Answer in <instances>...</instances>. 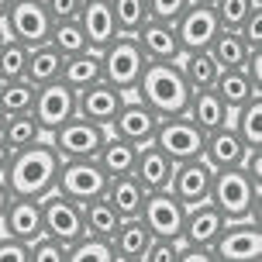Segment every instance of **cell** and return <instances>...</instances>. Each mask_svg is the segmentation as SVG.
I'll use <instances>...</instances> for the list:
<instances>
[{"instance_id": "1", "label": "cell", "mask_w": 262, "mask_h": 262, "mask_svg": "<svg viewBox=\"0 0 262 262\" xmlns=\"http://www.w3.org/2000/svg\"><path fill=\"white\" fill-rule=\"evenodd\" d=\"M59 152L52 148L49 138H38L35 145H25L11 152L7 169H4V183L11 190V196H41L55 190V176H59Z\"/></svg>"}, {"instance_id": "2", "label": "cell", "mask_w": 262, "mask_h": 262, "mask_svg": "<svg viewBox=\"0 0 262 262\" xmlns=\"http://www.w3.org/2000/svg\"><path fill=\"white\" fill-rule=\"evenodd\" d=\"M131 93L138 100H145L159 118L183 114L186 100H190V86H186V79L176 62H145L142 76H138Z\"/></svg>"}, {"instance_id": "3", "label": "cell", "mask_w": 262, "mask_h": 262, "mask_svg": "<svg viewBox=\"0 0 262 262\" xmlns=\"http://www.w3.org/2000/svg\"><path fill=\"white\" fill-rule=\"evenodd\" d=\"M207 200L228 221H235V217H255L259 221V180H252L242 166L214 169V183H210Z\"/></svg>"}, {"instance_id": "4", "label": "cell", "mask_w": 262, "mask_h": 262, "mask_svg": "<svg viewBox=\"0 0 262 262\" xmlns=\"http://www.w3.org/2000/svg\"><path fill=\"white\" fill-rule=\"evenodd\" d=\"M145 62H148V59H145L142 45L135 41V35H124V31L100 49V73H104V79L114 83V86L124 90V93L135 90V83H138V76H142Z\"/></svg>"}, {"instance_id": "5", "label": "cell", "mask_w": 262, "mask_h": 262, "mask_svg": "<svg viewBox=\"0 0 262 262\" xmlns=\"http://www.w3.org/2000/svg\"><path fill=\"white\" fill-rule=\"evenodd\" d=\"M52 14L45 7V0H11V7L4 14V35H11L14 41H21L28 49H35L41 41H49V31H52Z\"/></svg>"}, {"instance_id": "6", "label": "cell", "mask_w": 262, "mask_h": 262, "mask_svg": "<svg viewBox=\"0 0 262 262\" xmlns=\"http://www.w3.org/2000/svg\"><path fill=\"white\" fill-rule=\"evenodd\" d=\"M45 138L52 142V148L59 152V159H93L97 152H100L104 138H107V128L104 124H93V121H86V118H79V114H73V118L62 121L55 131H49Z\"/></svg>"}, {"instance_id": "7", "label": "cell", "mask_w": 262, "mask_h": 262, "mask_svg": "<svg viewBox=\"0 0 262 262\" xmlns=\"http://www.w3.org/2000/svg\"><path fill=\"white\" fill-rule=\"evenodd\" d=\"M107 172L100 169L97 156L93 159H62L59 162V176H55V190L76 204H86L93 196H104Z\"/></svg>"}, {"instance_id": "8", "label": "cell", "mask_w": 262, "mask_h": 262, "mask_svg": "<svg viewBox=\"0 0 262 262\" xmlns=\"http://www.w3.org/2000/svg\"><path fill=\"white\" fill-rule=\"evenodd\" d=\"M214 259L221 262H255L262 255V231L255 217H235L224 221L221 235L214 238Z\"/></svg>"}, {"instance_id": "9", "label": "cell", "mask_w": 262, "mask_h": 262, "mask_svg": "<svg viewBox=\"0 0 262 262\" xmlns=\"http://www.w3.org/2000/svg\"><path fill=\"white\" fill-rule=\"evenodd\" d=\"M204 138H207V131H200L186 114H172V118H159V128H156L152 142L172 162H183V159L204 156Z\"/></svg>"}, {"instance_id": "10", "label": "cell", "mask_w": 262, "mask_h": 262, "mask_svg": "<svg viewBox=\"0 0 262 262\" xmlns=\"http://www.w3.org/2000/svg\"><path fill=\"white\" fill-rule=\"evenodd\" d=\"M138 217L145 221V228L152 231V238H176L183 235V217H186V207L166 190H145V200H142V210Z\"/></svg>"}, {"instance_id": "11", "label": "cell", "mask_w": 262, "mask_h": 262, "mask_svg": "<svg viewBox=\"0 0 262 262\" xmlns=\"http://www.w3.org/2000/svg\"><path fill=\"white\" fill-rule=\"evenodd\" d=\"M31 114H35V121H38V128L49 135V131H55L62 121H69L73 114H76V90L66 86L62 79L41 83L38 90H35Z\"/></svg>"}, {"instance_id": "12", "label": "cell", "mask_w": 262, "mask_h": 262, "mask_svg": "<svg viewBox=\"0 0 262 262\" xmlns=\"http://www.w3.org/2000/svg\"><path fill=\"white\" fill-rule=\"evenodd\" d=\"M210 183H214V166H210L204 156L196 159H183L172 166V180H169V193L183 204V207H193L200 200L210 196Z\"/></svg>"}, {"instance_id": "13", "label": "cell", "mask_w": 262, "mask_h": 262, "mask_svg": "<svg viewBox=\"0 0 262 262\" xmlns=\"http://www.w3.org/2000/svg\"><path fill=\"white\" fill-rule=\"evenodd\" d=\"M41 228L45 235L59 238V242H76L83 235V214H79V204L62 196L59 190H49L41 196Z\"/></svg>"}, {"instance_id": "14", "label": "cell", "mask_w": 262, "mask_h": 262, "mask_svg": "<svg viewBox=\"0 0 262 262\" xmlns=\"http://www.w3.org/2000/svg\"><path fill=\"white\" fill-rule=\"evenodd\" d=\"M156 128H159L156 111L145 100H138V97H124V104L118 107V114H114L107 131H114V135H121V138H128L131 145L142 148V145H148L156 138Z\"/></svg>"}, {"instance_id": "15", "label": "cell", "mask_w": 262, "mask_h": 262, "mask_svg": "<svg viewBox=\"0 0 262 262\" xmlns=\"http://www.w3.org/2000/svg\"><path fill=\"white\" fill-rule=\"evenodd\" d=\"M124 97H128V93L118 90L114 83L97 79V83H90V86L76 90V114L86 118V121H93V124L111 128V121H114V114H118V107L124 104Z\"/></svg>"}, {"instance_id": "16", "label": "cell", "mask_w": 262, "mask_h": 262, "mask_svg": "<svg viewBox=\"0 0 262 262\" xmlns=\"http://www.w3.org/2000/svg\"><path fill=\"white\" fill-rule=\"evenodd\" d=\"M217 14L210 4H190L180 17H176V35H180V45L183 52H196V49H207L210 38L217 35Z\"/></svg>"}, {"instance_id": "17", "label": "cell", "mask_w": 262, "mask_h": 262, "mask_svg": "<svg viewBox=\"0 0 262 262\" xmlns=\"http://www.w3.org/2000/svg\"><path fill=\"white\" fill-rule=\"evenodd\" d=\"M0 231L17 242H35L45 231L41 228V200L35 196H11L0 214Z\"/></svg>"}, {"instance_id": "18", "label": "cell", "mask_w": 262, "mask_h": 262, "mask_svg": "<svg viewBox=\"0 0 262 262\" xmlns=\"http://www.w3.org/2000/svg\"><path fill=\"white\" fill-rule=\"evenodd\" d=\"M135 41L142 45V52L148 62H176L183 55V45H180V35H176V25L169 21H156L148 17L138 31H135Z\"/></svg>"}, {"instance_id": "19", "label": "cell", "mask_w": 262, "mask_h": 262, "mask_svg": "<svg viewBox=\"0 0 262 262\" xmlns=\"http://www.w3.org/2000/svg\"><path fill=\"white\" fill-rule=\"evenodd\" d=\"M76 21L83 28V35H86V45L97 49V52L104 49L107 41H114L121 35L118 21H114V11H111V0H83Z\"/></svg>"}, {"instance_id": "20", "label": "cell", "mask_w": 262, "mask_h": 262, "mask_svg": "<svg viewBox=\"0 0 262 262\" xmlns=\"http://www.w3.org/2000/svg\"><path fill=\"white\" fill-rule=\"evenodd\" d=\"M172 162L156 142H148L138 148V156H135V166H131V176L145 186V190H166L172 180Z\"/></svg>"}, {"instance_id": "21", "label": "cell", "mask_w": 262, "mask_h": 262, "mask_svg": "<svg viewBox=\"0 0 262 262\" xmlns=\"http://www.w3.org/2000/svg\"><path fill=\"white\" fill-rule=\"evenodd\" d=\"M224 221H228V217H224L210 200H200L193 207H186L183 235L180 238H183V242H193V245H214V238L221 235Z\"/></svg>"}, {"instance_id": "22", "label": "cell", "mask_w": 262, "mask_h": 262, "mask_svg": "<svg viewBox=\"0 0 262 262\" xmlns=\"http://www.w3.org/2000/svg\"><path fill=\"white\" fill-rule=\"evenodd\" d=\"M245 142L238 138V131L231 124H221V128L207 131L204 138V159H207L214 169H231V166H242L245 159Z\"/></svg>"}, {"instance_id": "23", "label": "cell", "mask_w": 262, "mask_h": 262, "mask_svg": "<svg viewBox=\"0 0 262 262\" xmlns=\"http://www.w3.org/2000/svg\"><path fill=\"white\" fill-rule=\"evenodd\" d=\"M186 118L193 121L200 131H214L221 128V124H231V111L224 104L217 90L207 86V90H190V100H186Z\"/></svg>"}, {"instance_id": "24", "label": "cell", "mask_w": 262, "mask_h": 262, "mask_svg": "<svg viewBox=\"0 0 262 262\" xmlns=\"http://www.w3.org/2000/svg\"><path fill=\"white\" fill-rule=\"evenodd\" d=\"M148 242H152V231L145 228L142 217H121V224L114 228V235H111L114 259H124V262H142Z\"/></svg>"}, {"instance_id": "25", "label": "cell", "mask_w": 262, "mask_h": 262, "mask_svg": "<svg viewBox=\"0 0 262 262\" xmlns=\"http://www.w3.org/2000/svg\"><path fill=\"white\" fill-rule=\"evenodd\" d=\"M104 200L111 207L118 210L121 217H138V210H142V200H145V186L124 172V176H111L104 186Z\"/></svg>"}, {"instance_id": "26", "label": "cell", "mask_w": 262, "mask_h": 262, "mask_svg": "<svg viewBox=\"0 0 262 262\" xmlns=\"http://www.w3.org/2000/svg\"><path fill=\"white\" fill-rule=\"evenodd\" d=\"M66 86H73V90H83V86H90L97 79H104L100 73V52L97 49H83L76 55H62V73H59Z\"/></svg>"}, {"instance_id": "27", "label": "cell", "mask_w": 262, "mask_h": 262, "mask_svg": "<svg viewBox=\"0 0 262 262\" xmlns=\"http://www.w3.org/2000/svg\"><path fill=\"white\" fill-rule=\"evenodd\" d=\"M135 156H138V145H131L128 138H121V135H114V131H107L104 145H100V152H97V162H100V169H104L107 180H111V176L131 172Z\"/></svg>"}, {"instance_id": "28", "label": "cell", "mask_w": 262, "mask_h": 262, "mask_svg": "<svg viewBox=\"0 0 262 262\" xmlns=\"http://www.w3.org/2000/svg\"><path fill=\"white\" fill-rule=\"evenodd\" d=\"M176 66H180V73H183L190 90H207V86H214V79H217V73H221V66L214 62V55H210L207 49L183 52L180 59H176Z\"/></svg>"}, {"instance_id": "29", "label": "cell", "mask_w": 262, "mask_h": 262, "mask_svg": "<svg viewBox=\"0 0 262 262\" xmlns=\"http://www.w3.org/2000/svg\"><path fill=\"white\" fill-rule=\"evenodd\" d=\"M59 73H62V52H59L55 45L41 41V45H35V49H28L25 79H31L35 86H41V83L59 79Z\"/></svg>"}, {"instance_id": "30", "label": "cell", "mask_w": 262, "mask_h": 262, "mask_svg": "<svg viewBox=\"0 0 262 262\" xmlns=\"http://www.w3.org/2000/svg\"><path fill=\"white\" fill-rule=\"evenodd\" d=\"M38 138H45V131L38 128V121L31 111H21V114H4V124H0V142L7 145L11 152L25 148V145H35Z\"/></svg>"}, {"instance_id": "31", "label": "cell", "mask_w": 262, "mask_h": 262, "mask_svg": "<svg viewBox=\"0 0 262 262\" xmlns=\"http://www.w3.org/2000/svg\"><path fill=\"white\" fill-rule=\"evenodd\" d=\"M214 90H217V97L228 104V111H235V107H242L245 100H252L255 93H262L259 86L245 76L242 66H238V69H221L217 79H214Z\"/></svg>"}, {"instance_id": "32", "label": "cell", "mask_w": 262, "mask_h": 262, "mask_svg": "<svg viewBox=\"0 0 262 262\" xmlns=\"http://www.w3.org/2000/svg\"><path fill=\"white\" fill-rule=\"evenodd\" d=\"M207 52L214 55V62L221 66V69H238V66L245 62V55H249L252 49L245 45V38L238 35L235 28H217V35L210 38Z\"/></svg>"}, {"instance_id": "33", "label": "cell", "mask_w": 262, "mask_h": 262, "mask_svg": "<svg viewBox=\"0 0 262 262\" xmlns=\"http://www.w3.org/2000/svg\"><path fill=\"white\" fill-rule=\"evenodd\" d=\"M231 128L238 131V138L245 142V148H262V93H255L252 100L231 111Z\"/></svg>"}, {"instance_id": "34", "label": "cell", "mask_w": 262, "mask_h": 262, "mask_svg": "<svg viewBox=\"0 0 262 262\" xmlns=\"http://www.w3.org/2000/svg\"><path fill=\"white\" fill-rule=\"evenodd\" d=\"M79 214H83V231H90V235L111 238L114 228L121 224V214L107 204L104 196H93V200H86V204H79Z\"/></svg>"}, {"instance_id": "35", "label": "cell", "mask_w": 262, "mask_h": 262, "mask_svg": "<svg viewBox=\"0 0 262 262\" xmlns=\"http://www.w3.org/2000/svg\"><path fill=\"white\" fill-rule=\"evenodd\" d=\"M86 259H93V262H114V245H111V238L83 231L76 242H69L66 262H86Z\"/></svg>"}, {"instance_id": "36", "label": "cell", "mask_w": 262, "mask_h": 262, "mask_svg": "<svg viewBox=\"0 0 262 262\" xmlns=\"http://www.w3.org/2000/svg\"><path fill=\"white\" fill-rule=\"evenodd\" d=\"M35 83L25 76L17 79H0V111L4 114H21V111H31L35 104Z\"/></svg>"}, {"instance_id": "37", "label": "cell", "mask_w": 262, "mask_h": 262, "mask_svg": "<svg viewBox=\"0 0 262 262\" xmlns=\"http://www.w3.org/2000/svg\"><path fill=\"white\" fill-rule=\"evenodd\" d=\"M49 45H55L62 55H76L83 49H90L86 45V35H83V28H79L76 17H69V21H55L52 31H49Z\"/></svg>"}, {"instance_id": "38", "label": "cell", "mask_w": 262, "mask_h": 262, "mask_svg": "<svg viewBox=\"0 0 262 262\" xmlns=\"http://www.w3.org/2000/svg\"><path fill=\"white\" fill-rule=\"evenodd\" d=\"M111 11H114V21H118V31L135 35L148 21V0H111Z\"/></svg>"}, {"instance_id": "39", "label": "cell", "mask_w": 262, "mask_h": 262, "mask_svg": "<svg viewBox=\"0 0 262 262\" xmlns=\"http://www.w3.org/2000/svg\"><path fill=\"white\" fill-rule=\"evenodd\" d=\"M25 62H28V45L14 41L11 35H4L0 38V79L25 76Z\"/></svg>"}, {"instance_id": "40", "label": "cell", "mask_w": 262, "mask_h": 262, "mask_svg": "<svg viewBox=\"0 0 262 262\" xmlns=\"http://www.w3.org/2000/svg\"><path fill=\"white\" fill-rule=\"evenodd\" d=\"M66 242L41 231L35 242H28V262H66Z\"/></svg>"}, {"instance_id": "41", "label": "cell", "mask_w": 262, "mask_h": 262, "mask_svg": "<svg viewBox=\"0 0 262 262\" xmlns=\"http://www.w3.org/2000/svg\"><path fill=\"white\" fill-rule=\"evenodd\" d=\"M255 4H262V0H214L210 7H214V14H217V21H221V28H235L245 21V14L255 7Z\"/></svg>"}, {"instance_id": "42", "label": "cell", "mask_w": 262, "mask_h": 262, "mask_svg": "<svg viewBox=\"0 0 262 262\" xmlns=\"http://www.w3.org/2000/svg\"><path fill=\"white\" fill-rule=\"evenodd\" d=\"M238 35L245 38L249 49H262V4H255V7L245 14V21L238 25Z\"/></svg>"}, {"instance_id": "43", "label": "cell", "mask_w": 262, "mask_h": 262, "mask_svg": "<svg viewBox=\"0 0 262 262\" xmlns=\"http://www.w3.org/2000/svg\"><path fill=\"white\" fill-rule=\"evenodd\" d=\"M186 7H190V0H148V17L176 25V17H180Z\"/></svg>"}, {"instance_id": "44", "label": "cell", "mask_w": 262, "mask_h": 262, "mask_svg": "<svg viewBox=\"0 0 262 262\" xmlns=\"http://www.w3.org/2000/svg\"><path fill=\"white\" fill-rule=\"evenodd\" d=\"M142 262H176V242H169V238H152L145 255H142Z\"/></svg>"}, {"instance_id": "45", "label": "cell", "mask_w": 262, "mask_h": 262, "mask_svg": "<svg viewBox=\"0 0 262 262\" xmlns=\"http://www.w3.org/2000/svg\"><path fill=\"white\" fill-rule=\"evenodd\" d=\"M28 262V242H17V238L4 235L0 231V262Z\"/></svg>"}, {"instance_id": "46", "label": "cell", "mask_w": 262, "mask_h": 262, "mask_svg": "<svg viewBox=\"0 0 262 262\" xmlns=\"http://www.w3.org/2000/svg\"><path fill=\"white\" fill-rule=\"evenodd\" d=\"M45 7H49V14H52V21H69V17L79 14L83 0H45Z\"/></svg>"}, {"instance_id": "47", "label": "cell", "mask_w": 262, "mask_h": 262, "mask_svg": "<svg viewBox=\"0 0 262 262\" xmlns=\"http://www.w3.org/2000/svg\"><path fill=\"white\" fill-rule=\"evenodd\" d=\"M7 200H11V190H7L4 176H0V214H4V207H7Z\"/></svg>"}, {"instance_id": "48", "label": "cell", "mask_w": 262, "mask_h": 262, "mask_svg": "<svg viewBox=\"0 0 262 262\" xmlns=\"http://www.w3.org/2000/svg\"><path fill=\"white\" fill-rule=\"evenodd\" d=\"M7 159H11V148L0 142V176H4V169H7Z\"/></svg>"}, {"instance_id": "49", "label": "cell", "mask_w": 262, "mask_h": 262, "mask_svg": "<svg viewBox=\"0 0 262 262\" xmlns=\"http://www.w3.org/2000/svg\"><path fill=\"white\" fill-rule=\"evenodd\" d=\"M7 7H11V0H0V21H4V14H7Z\"/></svg>"}, {"instance_id": "50", "label": "cell", "mask_w": 262, "mask_h": 262, "mask_svg": "<svg viewBox=\"0 0 262 262\" xmlns=\"http://www.w3.org/2000/svg\"><path fill=\"white\" fill-rule=\"evenodd\" d=\"M190 4H214V0H190Z\"/></svg>"}, {"instance_id": "51", "label": "cell", "mask_w": 262, "mask_h": 262, "mask_svg": "<svg viewBox=\"0 0 262 262\" xmlns=\"http://www.w3.org/2000/svg\"><path fill=\"white\" fill-rule=\"evenodd\" d=\"M0 124H4V111H0Z\"/></svg>"}, {"instance_id": "52", "label": "cell", "mask_w": 262, "mask_h": 262, "mask_svg": "<svg viewBox=\"0 0 262 262\" xmlns=\"http://www.w3.org/2000/svg\"><path fill=\"white\" fill-rule=\"evenodd\" d=\"M0 38H4V28H0Z\"/></svg>"}]
</instances>
